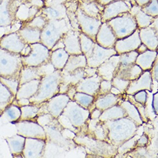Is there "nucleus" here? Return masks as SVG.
Segmentation results:
<instances>
[{
	"instance_id": "nucleus-2",
	"label": "nucleus",
	"mask_w": 158,
	"mask_h": 158,
	"mask_svg": "<svg viewBox=\"0 0 158 158\" xmlns=\"http://www.w3.org/2000/svg\"><path fill=\"white\" fill-rule=\"evenodd\" d=\"M23 67L21 54L11 53L0 48V77L19 80Z\"/></svg>"
},
{
	"instance_id": "nucleus-22",
	"label": "nucleus",
	"mask_w": 158,
	"mask_h": 158,
	"mask_svg": "<svg viewBox=\"0 0 158 158\" xmlns=\"http://www.w3.org/2000/svg\"><path fill=\"white\" fill-rule=\"evenodd\" d=\"M7 114L12 120H15L16 119V114L15 113V111L13 110L12 108H8L7 109Z\"/></svg>"
},
{
	"instance_id": "nucleus-7",
	"label": "nucleus",
	"mask_w": 158,
	"mask_h": 158,
	"mask_svg": "<svg viewBox=\"0 0 158 158\" xmlns=\"http://www.w3.org/2000/svg\"><path fill=\"white\" fill-rule=\"evenodd\" d=\"M27 45L17 31L6 34L0 37V48L11 53L21 55Z\"/></svg>"
},
{
	"instance_id": "nucleus-19",
	"label": "nucleus",
	"mask_w": 158,
	"mask_h": 158,
	"mask_svg": "<svg viewBox=\"0 0 158 158\" xmlns=\"http://www.w3.org/2000/svg\"><path fill=\"white\" fill-rule=\"evenodd\" d=\"M68 54L67 52L63 49L55 51L52 56V60L56 67H61L64 65V60L66 61Z\"/></svg>"
},
{
	"instance_id": "nucleus-14",
	"label": "nucleus",
	"mask_w": 158,
	"mask_h": 158,
	"mask_svg": "<svg viewBox=\"0 0 158 158\" xmlns=\"http://www.w3.org/2000/svg\"><path fill=\"white\" fill-rule=\"evenodd\" d=\"M9 1L2 0L0 2V28L10 27L17 21L9 10Z\"/></svg>"
},
{
	"instance_id": "nucleus-9",
	"label": "nucleus",
	"mask_w": 158,
	"mask_h": 158,
	"mask_svg": "<svg viewBox=\"0 0 158 158\" xmlns=\"http://www.w3.org/2000/svg\"><path fill=\"white\" fill-rule=\"evenodd\" d=\"M77 1L78 7L86 15L94 18L101 20V16L104 6L98 4L95 1H89L85 0H77Z\"/></svg>"
},
{
	"instance_id": "nucleus-5",
	"label": "nucleus",
	"mask_w": 158,
	"mask_h": 158,
	"mask_svg": "<svg viewBox=\"0 0 158 158\" xmlns=\"http://www.w3.org/2000/svg\"><path fill=\"white\" fill-rule=\"evenodd\" d=\"M75 14L80 32L95 43L96 34L102 23L101 20L87 16L78 6Z\"/></svg>"
},
{
	"instance_id": "nucleus-4",
	"label": "nucleus",
	"mask_w": 158,
	"mask_h": 158,
	"mask_svg": "<svg viewBox=\"0 0 158 158\" xmlns=\"http://www.w3.org/2000/svg\"><path fill=\"white\" fill-rule=\"evenodd\" d=\"M30 51L27 55H21L22 63L24 66L38 67L48 60L49 49L41 43L28 45Z\"/></svg>"
},
{
	"instance_id": "nucleus-1",
	"label": "nucleus",
	"mask_w": 158,
	"mask_h": 158,
	"mask_svg": "<svg viewBox=\"0 0 158 158\" xmlns=\"http://www.w3.org/2000/svg\"><path fill=\"white\" fill-rule=\"evenodd\" d=\"M73 29L68 18L49 20L40 32V43L51 49L63 35Z\"/></svg>"
},
{
	"instance_id": "nucleus-26",
	"label": "nucleus",
	"mask_w": 158,
	"mask_h": 158,
	"mask_svg": "<svg viewBox=\"0 0 158 158\" xmlns=\"http://www.w3.org/2000/svg\"><path fill=\"white\" fill-rule=\"evenodd\" d=\"M1 1H2V0H0V2H1Z\"/></svg>"
},
{
	"instance_id": "nucleus-21",
	"label": "nucleus",
	"mask_w": 158,
	"mask_h": 158,
	"mask_svg": "<svg viewBox=\"0 0 158 158\" xmlns=\"http://www.w3.org/2000/svg\"><path fill=\"white\" fill-rule=\"evenodd\" d=\"M95 1L98 3V4H100L103 6H106L107 4L110 3V2H112L115 1H118V0H95ZM124 1H127L130 2L132 4L133 6H135V5H137L136 4V2L134 1V0H124Z\"/></svg>"
},
{
	"instance_id": "nucleus-3",
	"label": "nucleus",
	"mask_w": 158,
	"mask_h": 158,
	"mask_svg": "<svg viewBox=\"0 0 158 158\" xmlns=\"http://www.w3.org/2000/svg\"><path fill=\"white\" fill-rule=\"evenodd\" d=\"M106 23L117 40L128 37L138 28L135 18L130 12L120 14Z\"/></svg>"
},
{
	"instance_id": "nucleus-15",
	"label": "nucleus",
	"mask_w": 158,
	"mask_h": 158,
	"mask_svg": "<svg viewBox=\"0 0 158 158\" xmlns=\"http://www.w3.org/2000/svg\"><path fill=\"white\" fill-rule=\"evenodd\" d=\"M117 40L111 28L106 23H102L96 36V41L99 44L107 43L114 44Z\"/></svg>"
},
{
	"instance_id": "nucleus-10",
	"label": "nucleus",
	"mask_w": 158,
	"mask_h": 158,
	"mask_svg": "<svg viewBox=\"0 0 158 158\" xmlns=\"http://www.w3.org/2000/svg\"><path fill=\"white\" fill-rule=\"evenodd\" d=\"M40 11L48 21L62 20L68 18L67 8L64 4H56L44 6Z\"/></svg>"
},
{
	"instance_id": "nucleus-24",
	"label": "nucleus",
	"mask_w": 158,
	"mask_h": 158,
	"mask_svg": "<svg viewBox=\"0 0 158 158\" xmlns=\"http://www.w3.org/2000/svg\"><path fill=\"white\" fill-rule=\"evenodd\" d=\"M60 2L61 3H62V4H64L65 2H67L70 1H71V0H60Z\"/></svg>"
},
{
	"instance_id": "nucleus-12",
	"label": "nucleus",
	"mask_w": 158,
	"mask_h": 158,
	"mask_svg": "<svg viewBox=\"0 0 158 158\" xmlns=\"http://www.w3.org/2000/svg\"><path fill=\"white\" fill-rule=\"evenodd\" d=\"M40 10L28 4H22L16 13V21H20L22 23H27L31 21Z\"/></svg>"
},
{
	"instance_id": "nucleus-17",
	"label": "nucleus",
	"mask_w": 158,
	"mask_h": 158,
	"mask_svg": "<svg viewBox=\"0 0 158 158\" xmlns=\"http://www.w3.org/2000/svg\"><path fill=\"white\" fill-rule=\"evenodd\" d=\"M12 96V93L6 87L0 82V114L11 103Z\"/></svg>"
},
{
	"instance_id": "nucleus-23",
	"label": "nucleus",
	"mask_w": 158,
	"mask_h": 158,
	"mask_svg": "<svg viewBox=\"0 0 158 158\" xmlns=\"http://www.w3.org/2000/svg\"><path fill=\"white\" fill-rule=\"evenodd\" d=\"M151 0H134L137 5L140 7H142L143 6L147 5Z\"/></svg>"
},
{
	"instance_id": "nucleus-18",
	"label": "nucleus",
	"mask_w": 158,
	"mask_h": 158,
	"mask_svg": "<svg viewBox=\"0 0 158 158\" xmlns=\"http://www.w3.org/2000/svg\"><path fill=\"white\" fill-rule=\"evenodd\" d=\"M48 21V20L45 17V16L41 12L40 10L31 21L27 23H22V24H25V25L41 30L44 28L45 25H46Z\"/></svg>"
},
{
	"instance_id": "nucleus-20",
	"label": "nucleus",
	"mask_w": 158,
	"mask_h": 158,
	"mask_svg": "<svg viewBox=\"0 0 158 158\" xmlns=\"http://www.w3.org/2000/svg\"><path fill=\"white\" fill-rule=\"evenodd\" d=\"M143 12L153 18L158 17V0H151L147 5L141 7Z\"/></svg>"
},
{
	"instance_id": "nucleus-8",
	"label": "nucleus",
	"mask_w": 158,
	"mask_h": 158,
	"mask_svg": "<svg viewBox=\"0 0 158 158\" xmlns=\"http://www.w3.org/2000/svg\"><path fill=\"white\" fill-rule=\"evenodd\" d=\"M80 32L71 29L63 35L62 40L66 51L72 54H79L81 52L79 40Z\"/></svg>"
},
{
	"instance_id": "nucleus-6",
	"label": "nucleus",
	"mask_w": 158,
	"mask_h": 158,
	"mask_svg": "<svg viewBox=\"0 0 158 158\" xmlns=\"http://www.w3.org/2000/svg\"><path fill=\"white\" fill-rule=\"evenodd\" d=\"M133 6L131 2L124 0L115 1L104 6L101 22L106 23L124 13L130 12Z\"/></svg>"
},
{
	"instance_id": "nucleus-13",
	"label": "nucleus",
	"mask_w": 158,
	"mask_h": 158,
	"mask_svg": "<svg viewBox=\"0 0 158 158\" xmlns=\"http://www.w3.org/2000/svg\"><path fill=\"white\" fill-rule=\"evenodd\" d=\"M130 13L135 18L138 28L149 27L155 18L145 14L141 10V7L138 5L132 6Z\"/></svg>"
},
{
	"instance_id": "nucleus-11",
	"label": "nucleus",
	"mask_w": 158,
	"mask_h": 158,
	"mask_svg": "<svg viewBox=\"0 0 158 158\" xmlns=\"http://www.w3.org/2000/svg\"><path fill=\"white\" fill-rule=\"evenodd\" d=\"M18 33L27 45L40 43L41 30L22 24Z\"/></svg>"
},
{
	"instance_id": "nucleus-16",
	"label": "nucleus",
	"mask_w": 158,
	"mask_h": 158,
	"mask_svg": "<svg viewBox=\"0 0 158 158\" xmlns=\"http://www.w3.org/2000/svg\"><path fill=\"white\" fill-rule=\"evenodd\" d=\"M139 34L141 42L143 44L150 43L158 44V29L151 25L143 28H139Z\"/></svg>"
},
{
	"instance_id": "nucleus-25",
	"label": "nucleus",
	"mask_w": 158,
	"mask_h": 158,
	"mask_svg": "<svg viewBox=\"0 0 158 158\" xmlns=\"http://www.w3.org/2000/svg\"><path fill=\"white\" fill-rule=\"evenodd\" d=\"M85 1H95V0H85Z\"/></svg>"
}]
</instances>
